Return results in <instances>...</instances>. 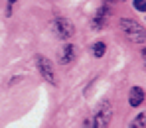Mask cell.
<instances>
[{
	"mask_svg": "<svg viewBox=\"0 0 146 128\" xmlns=\"http://www.w3.org/2000/svg\"><path fill=\"white\" fill-rule=\"evenodd\" d=\"M93 120H95V128H107L113 120V104L111 101H101L97 110L93 112Z\"/></svg>",
	"mask_w": 146,
	"mask_h": 128,
	"instance_id": "2",
	"label": "cell"
},
{
	"mask_svg": "<svg viewBox=\"0 0 146 128\" xmlns=\"http://www.w3.org/2000/svg\"><path fill=\"white\" fill-rule=\"evenodd\" d=\"M109 14H111V8L109 6H101L97 12H95V16H93V20H91V28L93 30H103L107 22H109Z\"/></svg>",
	"mask_w": 146,
	"mask_h": 128,
	"instance_id": "5",
	"label": "cell"
},
{
	"mask_svg": "<svg viewBox=\"0 0 146 128\" xmlns=\"http://www.w3.org/2000/svg\"><path fill=\"white\" fill-rule=\"evenodd\" d=\"M119 28L124 34V38L130 42V44H144L146 42V30L138 24L136 20H128V18H122L119 22Z\"/></svg>",
	"mask_w": 146,
	"mask_h": 128,
	"instance_id": "1",
	"label": "cell"
},
{
	"mask_svg": "<svg viewBox=\"0 0 146 128\" xmlns=\"http://www.w3.org/2000/svg\"><path fill=\"white\" fill-rule=\"evenodd\" d=\"M128 128H146V112H138V114L130 120Z\"/></svg>",
	"mask_w": 146,
	"mask_h": 128,
	"instance_id": "8",
	"label": "cell"
},
{
	"mask_svg": "<svg viewBox=\"0 0 146 128\" xmlns=\"http://www.w3.org/2000/svg\"><path fill=\"white\" fill-rule=\"evenodd\" d=\"M73 59H75V46H71V44H65V46L61 48V53H59V63L69 65Z\"/></svg>",
	"mask_w": 146,
	"mask_h": 128,
	"instance_id": "7",
	"label": "cell"
},
{
	"mask_svg": "<svg viewBox=\"0 0 146 128\" xmlns=\"http://www.w3.org/2000/svg\"><path fill=\"white\" fill-rule=\"evenodd\" d=\"M105 51H107V44L105 42H95L93 44V55L95 57H103Z\"/></svg>",
	"mask_w": 146,
	"mask_h": 128,
	"instance_id": "9",
	"label": "cell"
},
{
	"mask_svg": "<svg viewBox=\"0 0 146 128\" xmlns=\"http://www.w3.org/2000/svg\"><path fill=\"white\" fill-rule=\"evenodd\" d=\"M142 59H144V63H146V48H142Z\"/></svg>",
	"mask_w": 146,
	"mask_h": 128,
	"instance_id": "13",
	"label": "cell"
},
{
	"mask_svg": "<svg viewBox=\"0 0 146 128\" xmlns=\"http://www.w3.org/2000/svg\"><path fill=\"white\" fill-rule=\"evenodd\" d=\"M109 4H117V2H124V0H107Z\"/></svg>",
	"mask_w": 146,
	"mask_h": 128,
	"instance_id": "12",
	"label": "cell"
},
{
	"mask_svg": "<svg viewBox=\"0 0 146 128\" xmlns=\"http://www.w3.org/2000/svg\"><path fill=\"white\" fill-rule=\"evenodd\" d=\"M132 6L138 12H146V0H132Z\"/></svg>",
	"mask_w": 146,
	"mask_h": 128,
	"instance_id": "10",
	"label": "cell"
},
{
	"mask_svg": "<svg viewBox=\"0 0 146 128\" xmlns=\"http://www.w3.org/2000/svg\"><path fill=\"white\" fill-rule=\"evenodd\" d=\"M81 128H95V120H93V114L91 116H87L85 120H83V126Z\"/></svg>",
	"mask_w": 146,
	"mask_h": 128,
	"instance_id": "11",
	"label": "cell"
},
{
	"mask_svg": "<svg viewBox=\"0 0 146 128\" xmlns=\"http://www.w3.org/2000/svg\"><path fill=\"white\" fill-rule=\"evenodd\" d=\"M144 102V89L142 87H132L130 89V93H128V104L130 106H140Z\"/></svg>",
	"mask_w": 146,
	"mask_h": 128,
	"instance_id": "6",
	"label": "cell"
},
{
	"mask_svg": "<svg viewBox=\"0 0 146 128\" xmlns=\"http://www.w3.org/2000/svg\"><path fill=\"white\" fill-rule=\"evenodd\" d=\"M53 28H55V34H57L59 40H69L75 34V26L71 24V20L63 18V16H57L53 20Z\"/></svg>",
	"mask_w": 146,
	"mask_h": 128,
	"instance_id": "4",
	"label": "cell"
},
{
	"mask_svg": "<svg viewBox=\"0 0 146 128\" xmlns=\"http://www.w3.org/2000/svg\"><path fill=\"white\" fill-rule=\"evenodd\" d=\"M18 0H8V6H12V4H16Z\"/></svg>",
	"mask_w": 146,
	"mask_h": 128,
	"instance_id": "14",
	"label": "cell"
},
{
	"mask_svg": "<svg viewBox=\"0 0 146 128\" xmlns=\"http://www.w3.org/2000/svg\"><path fill=\"white\" fill-rule=\"evenodd\" d=\"M36 67L40 71L42 79H46L49 85H57V79H55V69H53V63L49 61L46 55H38L36 57Z\"/></svg>",
	"mask_w": 146,
	"mask_h": 128,
	"instance_id": "3",
	"label": "cell"
}]
</instances>
